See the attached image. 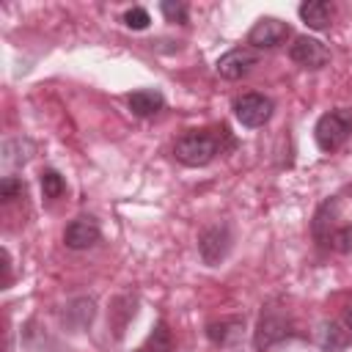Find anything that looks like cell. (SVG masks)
<instances>
[{"instance_id": "15", "label": "cell", "mask_w": 352, "mask_h": 352, "mask_svg": "<svg viewBox=\"0 0 352 352\" xmlns=\"http://www.w3.org/2000/svg\"><path fill=\"white\" fill-rule=\"evenodd\" d=\"M346 344H349V333L341 324H336V322H324L322 324V330H319V346L324 352H341Z\"/></svg>"}, {"instance_id": "12", "label": "cell", "mask_w": 352, "mask_h": 352, "mask_svg": "<svg viewBox=\"0 0 352 352\" xmlns=\"http://www.w3.org/2000/svg\"><path fill=\"white\" fill-rule=\"evenodd\" d=\"M297 14H300V19H302L308 28L324 30V28L330 25V19H333V6H330L327 0H308V3H302V6L297 8Z\"/></svg>"}, {"instance_id": "2", "label": "cell", "mask_w": 352, "mask_h": 352, "mask_svg": "<svg viewBox=\"0 0 352 352\" xmlns=\"http://www.w3.org/2000/svg\"><path fill=\"white\" fill-rule=\"evenodd\" d=\"M314 138L322 151H336L338 146H344L352 138V110L338 107V110L319 116V121L314 126Z\"/></svg>"}, {"instance_id": "13", "label": "cell", "mask_w": 352, "mask_h": 352, "mask_svg": "<svg viewBox=\"0 0 352 352\" xmlns=\"http://www.w3.org/2000/svg\"><path fill=\"white\" fill-rule=\"evenodd\" d=\"M336 209H338V198H327V201L316 209V214H314V236H316V242H322V245H327V242L333 239L330 226H333Z\"/></svg>"}, {"instance_id": "3", "label": "cell", "mask_w": 352, "mask_h": 352, "mask_svg": "<svg viewBox=\"0 0 352 352\" xmlns=\"http://www.w3.org/2000/svg\"><path fill=\"white\" fill-rule=\"evenodd\" d=\"M231 245H234V234H231L228 223H212L198 236V253H201L204 264H209V267H217L231 253Z\"/></svg>"}, {"instance_id": "18", "label": "cell", "mask_w": 352, "mask_h": 352, "mask_svg": "<svg viewBox=\"0 0 352 352\" xmlns=\"http://www.w3.org/2000/svg\"><path fill=\"white\" fill-rule=\"evenodd\" d=\"M160 11L168 22H176V25H187V19H190V8L182 0H165V3H160Z\"/></svg>"}, {"instance_id": "7", "label": "cell", "mask_w": 352, "mask_h": 352, "mask_svg": "<svg viewBox=\"0 0 352 352\" xmlns=\"http://www.w3.org/2000/svg\"><path fill=\"white\" fill-rule=\"evenodd\" d=\"M289 58L302 66V69H322L330 63V50L319 41V38H311V36H300L294 38V44L289 47Z\"/></svg>"}, {"instance_id": "24", "label": "cell", "mask_w": 352, "mask_h": 352, "mask_svg": "<svg viewBox=\"0 0 352 352\" xmlns=\"http://www.w3.org/2000/svg\"><path fill=\"white\" fill-rule=\"evenodd\" d=\"M349 190H352V187H349Z\"/></svg>"}, {"instance_id": "19", "label": "cell", "mask_w": 352, "mask_h": 352, "mask_svg": "<svg viewBox=\"0 0 352 352\" xmlns=\"http://www.w3.org/2000/svg\"><path fill=\"white\" fill-rule=\"evenodd\" d=\"M25 195V184H22V179L19 176H6L3 182H0V201H14V198H22Z\"/></svg>"}, {"instance_id": "14", "label": "cell", "mask_w": 352, "mask_h": 352, "mask_svg": "<svg viewBox=\"0 0 352 352\" xmlns=\"http://www.w3.org/2000/svg\"><path fill=\"white\" fill-rule=\"evenodd\" d=\"M135 352H173V338H170L168 324L160 319V322L151 327L148 338H146Z\"/></svg>"}, {"instance_id": "10", "label": "cell", "mask_w": 352, "mask_h": 352, "mask_svg": "<svg viewBox=\"0 0 352 352\" xmlns=\"http://www.w3.org/2000/svg\"><path fill=\"white\" fill-rule=\"evenodd\" d=\"M126 102H129V110H132L135 116L148 118V116H154V113L162 110L165 96H162L157 88H140V91H132Z\"/></svg>"}, {"instance_id": "21", "label": "cell", "mask_w": 352, "mask_h": 352, "mask_svg": "<svg viewBox=\"0 0 352 352\" xmlns=\"http://www.w3.org/2000/svg\"><path fill=\"white\" fill-rule=\"evenodd\" d=\"M330 245H333L338 253H352V223L344 226V228H338V231L333 234Z\"/></svg>"}, {"instance_id": "4", "label": "cell", "mask_w": 352, "mask_h": 352, "mask_svg": "<svg viewBox=\"0 0 352 352\" xmlns=\"http://www.w3.org/2000/svg\"><path fill=\"white\" fill-rule=\"evenodd\" d=\"M292 324H289V316L280 311V308H275V305H267L264 311H261V319H258V327H256V336H253V344H256V349L261 352V349H270L272 344H278L280 338H286L292 330H289Z\"/></svg>"}, {"instance_id": "11", "label": "cell", "mask_w": 352, "mask_h": 352, "mask_svg": "<svg viewBox=\"0 0 352 352\" xmlns=\"http://www.w3.org/2000/svg\"><path fill=\"white\" fill-rule=\"evenodd\" d=\"M242 327H245V319L242 316H228V319H220V322H209L206 324V336H209L212 344L228 346V344H234L239 338Z\"/></svg>"}, {"instance_id": "5", "label": "cell", "mask_w": 352, "mask_h": 352, "mask_svg": "<svg viewBox=\"0 0 352 352\" xmlns=\"http://www.w3.org/2000/svg\"><path fill=\"white\" fill-rule=\"evenodd\" d=\"M272 99L270 96H261V94H242L236 102H234V116L242 126L248 129H256V126H264L270 118H272Z\"/></svg>"}, {"instance_id": "8", "label": "cell", "mask_w": 352, "mask_h": 352, "mask_svg": "<svg viewBox=\"0 0 352 352\" xmlns=\"http://www.w3.org/2000/svg\"><path fill=\"white\" fill-rule=\"evenodd\" d=\"M256 63H258L256 50H250V47H234V50H228L226 55L217 58V74L226 77V80H242Z\"/></svg>"}, {"instance_id": "16", "label": "cell", "mask_w": 352, "mask_h": 352, "mask_svg": "<svg viewBox=\"0 0 352 352\" xmlns=\"http://www.w3.org/2000/svg\"><path fill=\"white\" fill-rule=\"evenodd\" d=\"M41 192H44V198H60L63 192H66V182H63V176L58 173V170H52V168H47V170H41Z\"/></svg>"}, {"instance_id": "17", "label": "cell", "mask_w": 352, "mask_h": 352, "mask_svg": "<svg viewBox=\"0 0 352 352\" xmlns=\"http://www.w3.org/2000/svg\"><path fill=\"white\" fill-rule=\"evenodd\" d=\"M72 316H77V324H74V327H85V324L94 319V302L85 300V297H82V300H74V302L63 311V319H66V322H69Z\"/></svg>"}, {"instance_id": "6", "label": "cell", "mask_w": 352, "mask_h": 352, "mask_svg": "<svg viewBox=\"0 0 352 352\" xmlns=\"http://www.w3.org/2000/svg\"><path fill=\"white\" fill-rule=\"evenodd\" d=\"M289 36H292V28H289L283 19H278V16H261V19L250 28L248 41H250L253 47H258V50H275V47H280Z\"/></svg>"}, {"instance_id": "1", "label": "cell", "mask_w": 352, "mask_h": 352, "mask_svg": "<svg viewBox=\"0 0 352 352\" xmlns=\"http://www.w3.org/2000/svg\"><path fill=\"white\" fill-rule=\"evenodd\" d=\"M234 138L228 132V126H217V129H192L187 135H182L173 146V154L182 165L187 168H204L209 165L217 154H223L226 148H234Z\"/></svg>"}, {"instance_id": "9", "label": "cell", "mask_w": 352, "mask_h": 352, "mask_svg": "<svg viewBox=\"0 0 352 352\" xmlns=\"http://www.w3.org/2000/svg\"><path fill=\"white\" fill-rule=\"evenodd\" d=\"M102 239V231H99V223L94 220V217H77V220H72L69 226H66V231H63V242H66V248H72V250H88V248H94L96 242Z\"/></svg>"}, {"instance_id": "23", "label": "cell", "mask_w": 352, "mask_h": 352, "mask_svg": "<svg viewBox=\"0 0 352 352\" xmlns=\"http://www.w3.org/2000/svg\"><path fill=\"white\" fill-rule=\"evenodd\" d=\"M346 327H349V330H352V308H349V311H346Z\"/></svg>"}, {"instance_id": "22", "label": "cell", "mask_w": 352, "mask_h": 352, "mask_svg": "<svg viewBox=\"0 0 352 352\" xmlns=\"http://www.w3.org/2000/svg\"><path fill=\"white\" fill-rule=\"evenodd\" d=\"M11 283V258H8V250H3V286Z\"/></svg>"}, {"instance_id": "20", "label": "cell", "mask_w": 352, "mask_h": 352, "mask_svg": "<svg viewBox=\"0 0 352 352\" xmlns=\"http://www.w3.org/2000/svg\"><path fill=\"white\" fill-rule=\"evenodd\" d=\"M148 22H151V16H148V11L140 8V6H132V8L124 14V25L132 28V30H146Z\"/></svg>"}]
</instances>
